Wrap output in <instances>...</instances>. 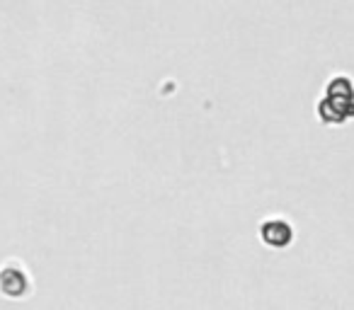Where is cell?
I'll return each instance as SVG.
<instances>
[{
  "instance_id": "cell-1",
  "label": "cell",
  "mask_w": 354,
  "mask_h": 310,
  "mask_svg": "<svg viewBox=\"0 0 354 310\" xmlns=\"http://www.w3.org/2000/svg\"><path fill=\"white\" fill-rule=\"evenodd\" d=\"M262 238H265V242H270V245L284 247V245H289V240H291V231L286 223L274 221V223H267V226L262 228Z\"/></svg>"
}]
</instances>
